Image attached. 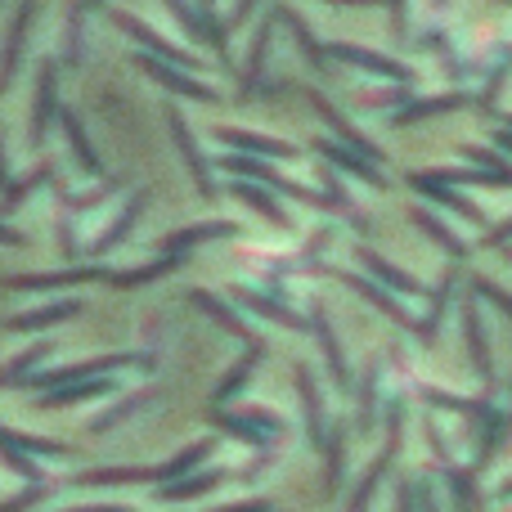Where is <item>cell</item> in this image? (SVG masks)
Segmentation results:
<instances>
[{"mask_svg": "<svg viewBox=\"0 0 512 512\" xmlns=\"http://www.w3.org/2000/svg\"><path fill=\"white\" fill-rule=\"evenodd\" d=\"M113 369H153V355H135V351L95 355V360H86V364H68V369H54V373H41V378H23V382L36 391H54V387H68V382L104 378V373H113Z\"/></svg>", "mask_w": 512, "mask_h": 512, "instance_id": "cell-1", "label": "cell"}, {"mask_svg": "<svg viewBox=\"0 0 512 512\" xmlns=\"http://www.w3.org/2000/svg\"><path fill=\"white\" fill-rule=\"evenodd\" d=\"M113 23L122 27L126 36H131L135 45H140L144 54H153V59H162V63H176V68H185V72H194L198 68V59L189 50H180V45H171V41H162L158 32H153L149 23H140L135 14H122V9H113Z\"/></svg>", "mask_w": 512, "mask_h": 512, "instance_id": "cell-2", "label": "cell"}, {"mask_svg": "<svg viewBox=\"0 0 512 512\" xmlns=\"http://www.w3.org/2000/svg\"><path fill=\"white\" fill-rule=\"evenodd\" d=\"M135 68H140V72H149V77L158 81V86L176 90V95L198 99V104H216V90H212V86H203V81H198L194 72L176 68V63H162V59H153V54H140V59H135Z\"/></svg>", "mask_w": 512, "mask_h": 512, "instance_id": "cell-3", "label": "cell"}, {"mask_svg": "<svg viewBox=\"0 0 512 512\" xmlns=\"http://www.w3.org/2000/svg\"><path fill=\"white\" fill-rule=\"evenodd\" d=\"M167 126H171V140H176L180 158H185V162H189V171H194V185H198V194H203V198H216L212 167H207L203 149H198V144H194V131H189L185 113H180V108H167Z\"/></svg>", "mask_w": 512, "mask_h": 512, "instance_id": "cell-4", "label": "cell"}, {"mask_svg": "<svg viewBox=\"0 0 512 512\" xmlns=\"http://www.w3.org/2000/svg\"><path fill=\"white\" fill-rule=\"evenodd\" d=\"M54 117H59V68H54V63H41V77H36V104H32V144H45Z\"/></svg>", "mask_w": 512, "mask_h": 512, "instance_id": "cell-5", "label": "cell"}, {"mask_svg": "<svg viewBox=\"0 0 512 512\" xmlns=\"http://www.w3.org/2000/svg\"><path fill=\"white\" fill-rule=\"evenodd\" d=\"M113 270H95V265H81V270H50V274H14L9 288L14 292H54L68 288V283H108Z\"/></svg>", "mask_w": 512, "mask_h": 512, "instance_id": "cell-6", "label": "cell"}, {"mask_svg": "<svg viewBox=\"0 0 512 512\" xmlns=\"http://www.w3.org/2000/svg\"><path fill=\"white\" fill-rule=\"evenodd\" d=\"M144 203H149V194H144V189H135V194L126 198L122 216H117V221L108 225L104 234H99V239H95V248H90V252H95V256H108V252H117V248H122V243H126V234H131V230H135V221H140V216H144Z\"/></svg>", "mask_w": 512, "mask_h": 512, "instance_id": "cell-7", "label": "cell"}, {"mask_svg": "<svg viewBox=\"0 0 512 512\" xmlns=\"http://www.w3.org/2000/svg\"><path fill=\"white\" fill-rule=\"evenodd\" d=\"M239 234V225H230V221H207V225H185V230H171L167 239L158 243L162 252H171V256H185L194 243H212V239H234Z\"/></svg>", "mask_w": 512, "mask_h": 512, "instance_id": "cell-8", "label": "cell"}, {"mask_svg": "<svg viewBox=\"0 0 512 512\" xmlns=\"http://www.w3.org/2000/svg\"><path fill=\"white\" fill-rule=\"evenodd\" d=\"M144 481H167V468H90L77 477V486H144Z\"/></svg>", "mask_w": 512, "mask_h": 512, "instance_id": "cell-9", "label": "cell"}, {"mask_svg": "<svg viewBox=\"0 0 512 512\" xmlns=\"http://www.w3.org/2000/svg\"><path fill=\"white\" fill-rule=\"evenodd\" d=\"M180 261H185V256H158V261H144V265H131V270H113V274H108V288H144V283H153V279H167V274L171 270H176V265Z\"/></svg>", "mask_w": 512, "mask_h": 512, "instance_id": "cell-10", "label": "cell"}, {"mask_svg": "<svg viewBox=\"0 0 512 512\" xmlns=\"http://www.w3.org/2000/svg\"><path fill=\"white\" fill-rule=\"evenodd\" d=\"M72 315H81V301L63 297V301H54V306L14 315V319H9V328H14V333H41V328H54V324H63V319H72Z\"/></svg>", "mask_w": 512, "mask_h": 512, "instance_id": "cell-11", "label": "cell"}, {"mask_svg": "<svg viewBox=\"0 0 512 512\" xmlns=\"http://www.w3.org/2000/svg\"><path fill=\"white\" fill-rule=\"evenodd\" d=\"M32 18H36V5L27 0L23 9H18V18H14V27H9V45H5V59H0V81H14V72H18V63H23V41H27V27H32Z\"/></svg>", "mask_w": 512, "mask_h": 512, "instance_id": "cell-12", "label": "cell"}, {"mask_svg": "<svg viewBox=\"0 0 512 512\" xmlns=\"http://www.w3.org/2000/svg\"><path fill=\"white\" fill-rule=\"evenodd\" d=\"M113 387V378H86V382H68V387L59 391H45L41 405L45 409H59V405H81V400H95V396H108Z\"/></svg>", "mask_w": 512, "mask_h": 512, "instance_id": "cell-13", "label": "cell"}, {"mask_svg": "<svg viewBox=\"0 0 512 512\" xmlns=\"http://www.w3.org/2000/svg\"><path fill=\"white\" fill-rule=\"evenodd\" d=\"M59 122H63V135H68V144H72V153H77V162L90 171V176H104V162H99V153L90 149V140H86V126H81V117L72 113V108H59Z\"/></svg>", "mask_w": 512, "mask_h": 512, "instance_id": "cell-14", "label": "cell"}, {"mask_svg": "<svg viewBox=\"0 0 512 512\" xmlns=\"http://www.w3.org/2000/svg\"><path fill=\"white\" fill-rule=\"evenodd\" d=\"M221 481H225L221 472H198V477H180V481H171V486H162L158 499H167V504H176V499H194V495H207V490H216Z\"/></svg>", "mask_w": 512, "mask_h": 512, "instance_id": "cell-15", "label": "cell"}, {"mask_svg": "<svg viewBox=\"0 0 512 512\" xmlns=\"http://www.w3.org/2000/svg\"><path fill=\"white\" fill-rule=\"evenodd\" d=\"M194 9H198V23H203V41L212 45L221 59H230V36H225V23H221V14H216V5L212 0H194Z\"/></svg>", "mask_w": 512, "mask_h": 512, "instance_id": "cell-16", "label": "cell"}, {"mask_svg": "<svg viewBox=\"0 0 512 512\" xmlns=\"http://www.w3.org/2000/svg\"><path fill=\"white\" fill-rule=\"evenodd\" d=\"M50 180H54V167H50V162H45V167H36L32 176L14 180V185H9L5 194H0V207H5V212H14V207L23 203V198H32L36 189H41V185H50Z\"/></svg>", "mask_w": 512, "mask_h": 512, "instance_id": "cell-17", "label": "cell"}, {"mask_svg": "<svg viewBox=\"0 0 512 512\" xmlns=\"http://www.w3.org/2000/svg\"><path fill=\"white\" fill-rule=\"evenodd\" d=\"M81 41H86V0H72L68 36H63V59H68V68H77L81 63Z\"/></svg>", "mask_w": 512, "mask_h": 512, "instance_id": "cell-18", "label": "cell"}, {"mask_svg": "<svg viewBox=\"0 0 512 512\" xmlns=\"http://www.w3.org/2000/svg\"><path fill=\"white\" fill-rule=\"evenodd\" d=\"M149 391H135V396H126L122 400V405H113V409H108V414H99L95 418V423H90V432H95V436H104V432H113V427L117 423H122V418H131L135 414V409H144V405H149Z\"/></svg>", "mask_w": 512, "mask_h": 512, "instance_id": "cell-19", "label": "cell"}, {"mask_svg": "<svg viewBox=\"0 0 512 512\" xmlns=\"http://www.w3.org/2000/svg\"><path fill=\"white\" fill-rule=\"evenodd\" d=\"M189 301H194L198 310H207V315H212L221 328H230V333H248V328H243V319H234V310L225 306L221 297H212V292H203V288H198V292H189Z\"/></svg>", "mask_w": 512, "mask_h": 512, "instance_id": "cell-20", "label": "cell"}, {"mask_svg": "<svg viewBox=\"0 0 512 512\" xmlns=\"http://www.w3.org/2000/svg\"><path fill=\"white\" fill-rule=\"evenodd\" d=\"M45 355H50V346H32V351H23V355H14V360L5 364V369H0V387H18V382H23V373H32L36 364L45 360Z\"/></svg>", "mask_w": 512, "mask_h": 512, "instance_id": "cell-21", "label": "cell"}, {"mask_svg": "<svg viewBox=\"0 0 512 512\" xmlns=\"http://www.w3.org/2000/svg\"><path fill=\"white\" fill-rule=\"evenodd\" d=\"M256 360H261V346H252V355H248V360H239V364H234V369H230V378H225V382H221V387H216V400H230V396H234V391H239V387H243V382H248V378H252Z\"/></svg>", "mask_w": 512, "mask_h": 512, "instance_id": "cell-22", "label": "cell"}, {"mask_svg": "<svg viewBox=\"0 0 512 512\" xmlns=\"http://www.w3.org/2000/svg\"><path fill=\"white\" fill-rule=\"evenodd\" d=\"M207 450H212V445H207V441H198V445H189L185 454H176V459H171V463H162V468H167V481L189 477V472H194V463H203V459H207Z\"/></svg>", "mask_w": 512, "mask_h": 512, "instance_id": "cell-23", "label": "cell"}, {"mask_svg": "<svg viewBox=\"0 0 512 512\" xmlns=\"http://www.w3.org/2000/svg\"><path fill=\"white\" fill-rule=\"evenodd\" d=\"M221 140L225 144H234V149H248V153H279L283 144H270V140H261V135H248V131H221ZM288 153V149H283Z\"/></svg>", "mask_w": 512, "mask_h": 512, "instance_id": "cell-24", "label": "cell"}, {"mask_svg": "<svg viewBox=\"0 0 512 512\" xmlns=\"http://www.w3.org/2000/svg\"><path fill=\"white\" fill-rule=\"evenodd\" d=\"M45 495H50V486H45V481H36V486H27L23 495L5 499V504H0V512H27V508H36V504H41Z\"/></svg>", "mask_w": 512, "mask_h": 512, "instance_id": "cell-25", "label": "cell"}, {"mask_svg": "<svg viewBox=\"0 0 512 512\" xmlns=\"http://www.w3.org/2000/svg\"><path fill=\"white\" fill-rule=\"evenodd\" d=\"M162 5H167L171 14L180 18V27H185L189 36H198V41H203V23H198V9L189 5V0H162Z\"/></svg>", "mask_w": 512, "mask_h": 512, "instance_id": "cell-26", "label": "cell"}, {"mask_svg": "<svg viewBox=\"0 0 512 512\" xmlns=\"http://www.w3.org/2000/svg\"><path fill=\"white\" fill-rule=\"evenodd\" d=\"M265 45H270V27H261L256 32V45H252V59H248V72H243V95H248V86L256 81V72H261V59H265Z\"/></svg>", "mask_w": 512, "mask_h": 512, "instance_id": "cell-27", "label": "cell"}, {"mask_svg": "<svg viewBox=\"0 0 512 512\" xmlns=\"http://www.w3.org/2000/svg\"><path fill=\"white\" fill-rule=\"evenodd\" d=\"M212 423L216 427H225V432H234V436H248V441H256V432L248 427V418H230V414H212Z\"/></svg>", "mask_w": 512, "mask_h": 512, "instance_id": "cell-28", "label": "cell"}, {"mask_svg": "<svg viewBox=\"0 0 512 512\" xmlns=\"http://www.w3.org/2000/svg\"><path fill=\"white\" fill-rule=\"evenodd\" d=\"M234 194H239V198H243V203L261 207V212H265V216H270V221H279V212H274V207H270V203H265V198H261V194H256V189H252V185H234Z\"/></svg>", "mask_w": 512, "mask_h": 512, "instance_id": "cell-29", "label": "cell"}, {"mask_svg": "<svg viewBox=\"0 0 512 512\" xmlns=\"http://www.w3.org/2000/svg\"><path fill=\"white\" fill-rule=\"evenodd\" d=\"M14 185V176H9V153H5V131H0V194Z\"/></svg>", "mask_w": 512, "mask_h": 512, "instance_id": "cell-30", "label": "cell"}, {"mask_svg": "<svg viewBox=\"0 0 512 512\" xmlns=\"http://www.w3.org/2000/svg\"><path fill=\"white\" fill-rule=\"evenodd\" d=\"M0 243H5V248H18V243H23V234L9 230V225H0Z\"/></svg>", "mask_w": 512, "mask_h": 512, "instance_id": "cell-31", "label": "cell"}, {"mask_svg": "<svg viewBox=\"0 0 512 512\" xmlns=\"http://www.w3.org/2000/svg\"><path fill=\"white\" fill-rule=\"evenodd\" d=\"M63 512H131V508H122V504H95V508H63Z\"/></svg>", "mask_w": 512, "mask_h": 512, "instance_id": "cell-32", "label": "cell"}, {"mask_svg": "<svg viewBox=\"0 0 512 512\" xmlns=\"http://www.w3.org/2000/svg\"><path fill=\"white\" fill-rule=\"evenodd\" d=\"M252 5H256V0H239V9H234V23H243V18L252 14Z\"/></svg>", "mask_w": 512, "mask_h": 512, "instance_id": "cell-33", "label": "cell"}, {"mask_svg": "<svg viewBox=\"0 0 512 512\" xmlns=\"http://www.w3.org/2000/svg\"><path fill=\"white\" fill-rule=\"evenodd\" d=\"M265 504H234V508H221V512H261Z\"/></svg>", "mask_w": 512, "mask_h": 512, "instance_id": "cell-34", "label": "cell"}, {"mask_svg": "<svg viewBox=\"0 0 512 512\" xmlns=\"http://www.w3.org/2000/svg\"><path fill=\"white\" fill-rule=\"evenodd\" d=\"M99 5H104V0H86V9H99Z\"/></svg>", "mask_w": 512, "mask_h": 512, "instance_id": "cell-35", "label": "cell"}, {"mask_svg": "<svg viewBox=\"0 0 512 512\" xmlns=\"http://www.w3.org/2000/svg\"><path fill=\"white\" fill-rule=\"evenodd\" d=\"M0 90H5V81H0Z\"/></svg>", "mask_w": 512, "mask_h": 512, "instance_id": "cell-36", "label": "cell"}]
</instances>
